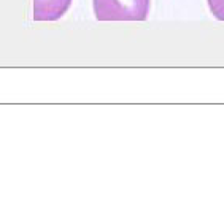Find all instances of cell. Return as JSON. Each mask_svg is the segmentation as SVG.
Listing matches in <instances>:
<instances>
[{
  "mask_svg": "<svg viewBox=\"0 0 224 206\" xmlns=\"http://www.w3.org/2000/svg\"><path fill=\"white\" fill-rule=\"evenodd\" d=\"M208 6L218 21H224V0H208Z\"/></svg>",
  "mask_w": 224,
  "mask_h": 206,
  "instance_id": "3957f363",
  "label": "cell"
},
{
  "mask_svg": "<svg viewBox=\"0 0 224 206\" xmlns=\"http://www.w3.org/2000/svg\"><path fill=\"white\" fill-rule=\"evenodd\" d=\"M99 21H145L151 0H92Z\"/></svg>",
  "mask_w": 224,
  "mask_h": 206,
  "instance_id": "6da1fadb",
  "label": "cell"
},
{
  "mask_svg": "<svg viewBox=\"0 0 224 206\" xmlns=\"http://www.w3.org/2000/svg\"><path fill=\"white\" fill-rule=\"evenodd\" d=\"M70 5L72 0H34V21H57Z\"/></svg>",
  "mask_w": 224,
  "mask_h": 206,
  "instance_id": "7a4b0ae2",
  "label": "cell"
}]
</instances>
